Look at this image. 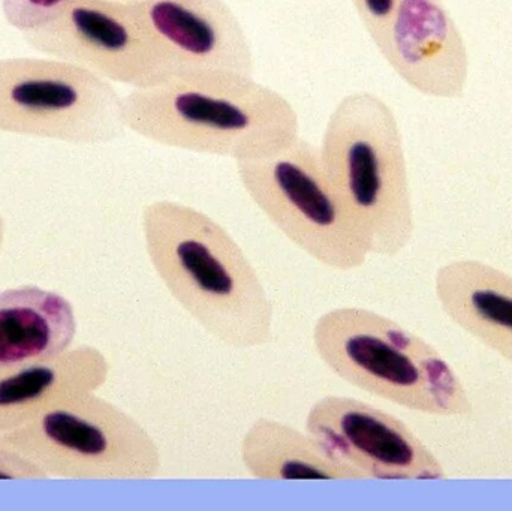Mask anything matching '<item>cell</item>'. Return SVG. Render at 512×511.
Returning a JSON list of instances; mask_svg holds the SVG:
<instances>
[{"instance_id":"cell-12","label":"cell","mask_w":512,"mask_h":511,"mask_svg":"<svg viewBox=\"0 0 512 511\" xmlns=\"http://www.w3.org/2000/svg\"><path fill=\"white\" fill-rule=\"evenodd\" d=\"M110 375L107 357L90 345L23 365L0 366V434L84 393L98 392Z\"/></svg>"},{"instance_id":"cell-10","label":"cell","mask_w":512,"mask_h":511,"mask_svg":"<svg viewBox=\"0 0 512 511\" xmlns=\"http://www.w3.org/2000/svg\"><path fill=\"white\" fill-rule=\"evenodd\" d=\"M379 53L403 83L429 98L459 99L468 86V45L444 0H399Z\"/></svg>"},{"instance_id":"cell-2","label":"cell","mask_w":512,"mask_h":511,"mask_svg":"<svg viewBox=\"0 0 512 511\" xmlns=\"http://www.w3.org/2000/svg\"><path fill=\"white\" fill-rule=\"evenodd\" d=\"M128 131L171 149L234 161L271 155L300 137L294 105L255 75L192 72L123 96Z\"/></svg>"},{"instance_id":"cell-14","label":"cell","mask_w":512,"mask_h":511,"mask_svg":"<svg viewBox=\"0 0 512 511\" xmlns=\"http://www.w3.org/2000/svg\"><path fill=\"white\" fill-rule=\"evenodd\" d=\"M74 306L36 285L0 291V366L44 362L66 353L77 336Z\"/></svg>"},{"instance_id":"cell-19","label":"cell","mask_w":512,"mask_h":511,"mask_svg":"<svg viewBox=\"0 0 512 511\" xmlns=\"http://www.w3.org/2000/svg\"><path fill=\"white\" fill-rule=\"evenodd\" d=\"M6 224L2 212H0V254H2L3 243H5Z\"/></svg>"},{"instance_id":"cell-1","label":"cell","mask_w":512,"mask_h":511,"mask_svg":"<svg viewBox=\"0 0 512 511\" xmlns=\"http://www.w3.org/2000/svg\"><path fill=\"white\" fill-rule=\"evenodd\" d=\"M141 227L156 275L210 336L237 350L270 344L273 303L227 228L173 200L147 204Z\"/></svg>"},{"instance_id":"cell-18","label":"cell","mask_w":512,"mask_h":511,"mask_svg":"<svg viewBox=\"0 0 512 511\" xmlns=\"http://www.w3.org/2000/svg\"><path fill=\"white\" fill-rule=\"evenodd\" d=\"M0 480H50L47 474L26 456L0 444Z\"/></svg>"},{"instance_id":"cell-6","label":"cell","mask_w":512,"mask_h":511,"mask_svg":"<svg viewBox=\"0 0 512 511\" xmlns=\"http://www.w3.org/2000/svg\"><path fill=\"white\" fill-rule=\"evenodd\" d=\"M236 168L265 218L313 260L339 272L366 264L369 248L325 173L318 146L300 135L271 155L236 162Z\"/></svg>"},{"instance_id":"cell-9","label":"cell","mask_w":512,"mask_h":511,"mask_svg":"<svg viewBox=\"0 0 512 511\" xmlns=\"http://www.w3.org/2000/svg\"><path fill=\"white\" fill-rule=\"evenodd\" d=\"M307 434L358 480L424 482L448 477L442 462L399 417L346 396L310 408Z\"/></svg>"},{"instance_id":"cell-16","label":"cell","mask_w":512,"mask_h":511,"mask_svg":"<svg viewBox=\"0 0 512 511\" xmlns=\"http://www.w3.org/2000/svg\"><path fill=\"white\" fill-rule=\"evenodd\" d=\"M74 0H2L6 23L21 33L41 29L65 11Z\"/></svg>"},{"instance_id":"cell-11","label":"cell","mask_w":512,"mask_h":511,"mask_svg":"<svg viewBox=\"0 0 512 511\" xmlns=\"http://www.w3.org/2000/svg\"><path fill=\"white\" fill-rule=\"evenodd\" d=\"M176 75L236 72L254 75L248 33L227 0H134Z\"/></svg>"},{"instance_id":"cell-13","label":"cell","mask_w":512,"mask_h":511,"mask_svg":"<svg viewBox=\"0 0 512 511\" xmlns=\"http://www.w3.org/2000/svg\"><path fill=\"white\" fill-rule=\"evenodd\" d=\"M435 293L454 324L512 365L510 273L483 261H450L436 272Z\"/></svg>"},{"instance_id":"cell-3","label":"cell","mask_w":512,"mask_h":511,"mask_svg":"<svg viewBox=\"0 0 512 511\" xmlns=\"http://www.w3.org/2000/svg\"><path fill=\"white\" fill-rule=\"evenodd\" d=\"M319 155L370 255L393 258L414 239L405 141L396 113L372 92L343 96L328 116Z\"/></svg>"},{"instance_id":"cell-15","label":"cell","mask_w":512,"mask_h":511,"mask_svg":"<svg viewBox=\"0 0 512 511\" xmlns=\"http://www.w3.org/2000/svg\"><path fill=\"white\" fill-rule=\"evenodd\" d=\"M240 455L258 480H358L310 434L273 419H259L243 437Z\"/></svg>"},{"instance_id":"cell-5","label":"cell","mask_w":512,"mask_h":511,"mask_svg":"<svg viewBox=\"0 0 512 511\" xmlns=\"http://www.w3.org/2000/svg\"><path fill=\"white\" fill-rule=\"evenodd\" d=\"M0 444L26 456L48 479L144 482L156 479L162 468L152 435L96 392L69 399L0 434Z\"/></svg>"},{"instance_id":"cell-4","label":"cell","mask_w":512,"mask_h":511,"mask_svg":"<svg viewBox=\"0 0 512 511\" xmlns=\"http://www.w3.org/2000/svg\"><path fill=\"white\" fill-rule=\"evenodd\" d=\"M319 359L340 380L415 413L469 417L468 390L432 344L375 311L337 308L313 327Z\"/></svg>"},{"instance_id":"cell-17","label":"cell","mask_w":512,"mask_h":511,"mask_svg":"<svg viewBox=\"0 0 512 511\" xmlns=\"http://www.w3.org/2000/svg\"><path fill=\"white\" fill-rule=\"evenodd\" d=\"M364 30L378 51L384 45L399 0H351Z\"/></svg>"},{"instance_id":"cell-8","label":"cell","mask_w":512,"mask_h":511,"mask_svg":"<svg viewBox=\"0 0 512 511\" xmlns=\"http://www.w3.org/2000/svg\"><path fill=\"white\" fill-rule=\"evenodd\" d=\"M23 36L32 50L132 89L176 75L134 0H74L53 21Z\"/></svg>"},{"instance_id":"cell-7","label":"cell","mask_w":512,"mask_h":511,"mask_svg":"<svg viewBox=\"0 0 512 511\" xmlns=\"http://www.w3.org/2000/svg\"><path fill=\"white\" fill-rule=\"evenodd\" d=\"M126 131L123 96L111 81L53 57L0 59V132L102 146Z\"/></svg>"}]
</instances>
